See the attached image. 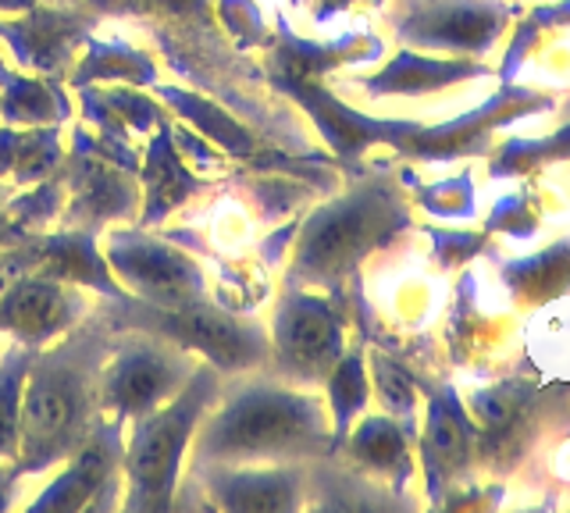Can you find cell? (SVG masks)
Segmentation results:
<instances>
[{
    "mask_svg": "<svg viewBox=\"0 0 570 513\" xmlns=\"http://www.w3.org/2000/svg\"><path fill=\"white\" fill-rule=\"evenodd\" d=\"M97 399V364L86 346L68 343L29 371V388L18 411V446L26 467H43L79 442Z\"/></svg>",
    "mask_w": 570,
    "mask_h": 513,
    "instance_id": "obj_1",
    "label": "cell"
},
{
    "mask_svg": "<svg viewBox=\"0 0 570 513\" xmlns=\"http://www.w3.org/2000/svg\"><path fill=\"white\" fill-rule=\"evenodd\" d=\"M214 393V371H196V375L178 388L165 411H150L142 428L129 446V477H132V506H165L175 485L178 460H183L186 442L200 421L204 406Z\"/></svg>",
    "mask_w": 570,
    "mask_h": 513,
    "instance_id": "obj_2",
    "label": "cell"
},
{
    "mask_svg": "<svg viewBox=\"0 0 570 513\" xmlns=\"http://www.w3.org/2000/svg\"><path fill=\"white\" fill-rule=\"evenodd\" d=\"M317 435V414L311 403L285 393H254L232 399L210 424L204 446L218 456H267L296 450Z\"/></svg>",
    "mask_w": 570,
    "mask_h": 513,
    "instance_id": "obj_3",
    "label": "cell"
},
{
    "mask_svg": "<svg viewBox=\"0 0 570 513\" xmlns=\"http://www.w3.org/2000/svg\"><path fill=\"white\" fill-rule=\"evenodd\" d=\"M189 367L186 346L147 335L139 343H125L115 361L97 371V399L118 417H147L193 378Z\"/></svg>",
    "mask_w": 570,
    "mask_h": 513,
    "instance_id": "obj_4",
    "label": "cell"
},
{
    "mask_svg": "<svg viewBox=\"0 0 570 513\" xmlns=\"http://www.w3.org/2000/svg\"><path fill=\"white\" fill-rule=\"evenodd\" d=\"M154 328L160 335H168L178 346H193L207 353L210 361H218L222 367H243L254 364L261 343L257 332L236 325L232 317L218 314V310H200L193 304H178V307H160L154 310Z\"/></svg>",
    "mask_w": 570,
    "mask_h": 513,
    "instance_id": "obj_5",
    "label": "cell"
},
{
    "mask_svg": "<svg viewBox=\"0 0 570 513\" xmlns=\"http://www.w3.org/2000/svg\"><path fill=\"white\" fill-rule=\"evenodd\" d=\"M125 278L136 282L139 293H147L160 307L193 304L200 293V272L183 254H171L154 243H129V250H111Z\"/></svg>",
    "mask_w": 570,
    "mask_h": 513,
    "instance_id": "obj_6",
    "label": "cell"
},
{
    "mask_svg": "<svg viewBox=\"0 0 570 513\" xmlns=\"http://www.w3.org/2000/svg\"><path fill=\"white\" fill-rule=\"evenodd\" d=\"M379 225V204L356 200L346 207H335L321 218L303 243V264L314 272H338L364 250Z\"/></svg>",
    "mask_w": 570,
    "mask_h": 513,
    "instance_id": "obj_7",
    "label": "cell"
},
{
    "mask_svg": "<svg viewBox=\"0 0 570 513\" xmlns=\"http://www.w3.org/2000/svg\"><path fill=\"white\" fill-rule=\"evenodd\" d=\"M338 328L328 307L314 299H293L278 317V353L293 367H325L335 353Z\"/></svg>",
    "mask_w": 570,
    "mask_h": 513,
    "instance_id": "obj_8",
    "label": "cell"
},
{
    "mask_svg": "<svg viewBox=\"0 0 570 513\" xmlns=\"http://www.w3.org/2000/svg\"><path fill=\"white\" fill-rule=\"evenodd\" d=\"M68 322V296L50 282H22L0 299V325L40 343Z\"/></svg>",
    "mask_w": 570,
    "mask_h": 513,
    "instance_id": "obj_9",
    "label": "cell"
},
{
    "mask_svg": "<svg viewBox=\"0 0 570 513\" xmlns=\"http://www.w3.org/2000/svg\"><path fill=\"white\" fill-rule=\"evenodd\" d=\"M115 464V442L107 435H94V442L79 453L68 474L53 485L47 495H40L36 506H86L97 500V492L107 485Z\"/></svg>",
    "mask_w": 570,
    "mask_h": 513,
    "instance_id": "obj_10",
    "label": "cell"
},
{
    "mask_svg": "<svg viewBox=\"0 0 570 513\" xmlns=\"http://www.w3.org/2000/svg\"><path fill=\"white\" fill-rule=\"evenodd\" d=\"M225 506L232 510H285L293 506V482L285 474H257L236 477L225 485Z\"/></svg>",
    "mask_w": 570,
    "mask_h": 513,
    "instance_id": "obj_11",
    "label": "cell"
},
{
    "mask_svg": "<svg viewBox=\"0 0 570 513\" xmlns=\"http://www.w3.org/2000/svg\"><path fill=\"white\" fill-rule=\"evenodd\" d=\"M26 357L18 353L0 367V456L18 450V411H22Z\"/></svg>",
    "mask_w": 570,
    "mask_h": 513,
    "instance_id": "obj_12",
    "label": "cell"
},
{
    "mask_svg": "<svg viewBox=\"0 0 570 513\" xmlns=\"http://www.w3.org/2000/svg\"><path fill=\"white\" fill-rule=\"evenodd\" d=\"M435 37L450 40V43H460V47H478L492 37L495 29V19L489 11H478V8H460V11H450L442 22H435Z\"/></svg>",
    "mask_w": 570,
    "mask_h": 513,
    "instance_id": "obj_13",
    "label": "cell"
},
{
    "mask_svg": "<svg viewBox=\"0 0 570 513\" xmlns=\"http://www.w3.org/2000/svg\"><path fill=\"white\" fill-rule=\"evenodd\" d=\"M428 453H432V460L442 467H456L463 453H468V438H463V428L453 414L435 411L432 428H428Z\"/></svg>",
    "mask_w": 570,
    "mask_h": 513,
    "instance_id": "obj_14",
    "label": "cell"
},
{
    "mask_svg": "<svg viewBox=\"0 0 570 513\" xmlns=\"http://www.w3.org/2000/svg\"><path fill=\"white\" fill-rule=\"evenodd\" d=\"M356 450H361L367 460H374V464H392L396 456H403V442H400V435H396L392 424L374 421V424H367V428L361 432Z\"/></svg>",
    "mask_w": 570,
    "mask_h": 513,
    "instance_id": "obj_15",
    "label": "cell"
},
{
    "mask_svg": "<svg viewBox=\"0 0 570 513\" xmlns=\"http://www.w3.org/2000/svg\"><path fill=\"white\" fill-rule=\"evenodd\" d=\"M379 382H382V393H385V399L392 406H406L410 403V385H406V378L392 364H382Z\"/></svg>",
    "mask_w": 570,
    "mask_h": 513,
    "instance_id": "obj_16",
    "label": "cell"
}]
</instances>
